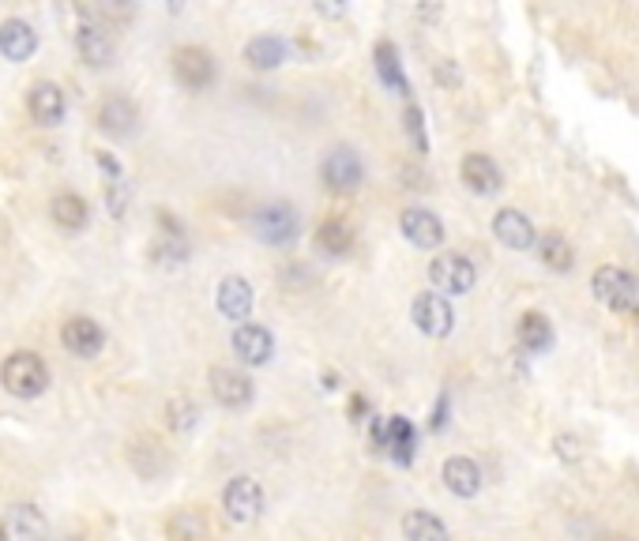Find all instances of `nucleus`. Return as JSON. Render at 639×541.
Segmentation results:
<instances>
[{
  "label": "nucleus",
  "instance_id": "obj_1",
  "mask_svg": "<svg viewBox=\"0 0 639 541\" xmlns=\"http://www.w3.org/2000/svg\"><path fill=\"white\" fill-rule=\"evenodd\" d=\"M0 384L8 387L16 399H38L49 387V369L46 361L31 350H16L12 357H4V369H0Z\"/></svg>",
  "mask_w": 639,
  "mask_h": 541
},
{
  "label": "nucleus",
  "instance_id": "obj_2",
  "mask_svg": "<svg viewBox=\"0 0 639 541\" xmlns=\"http://www.w3.org/2000/svg\"><path fill=\"white\" fill-rule=\"evenodd\" d=\"M594 297L613 312H628V316H636L639 312V279L632 271H624V267H598L594 271V282H591Z\"/></svg>",
  "mask_w": 639,
  "mask_h": 541
},
{
  "label": "nucleus",
  "instance_id": "obj_3",
  "mask_svg": "<svg viewBox=\"0 0 639 541\" xmlns=\"http://www.w3.org/2000/svg\"><path fill=\"white\" fill-rule=\"evenodd\" d=\"M252 230L260 233V241L264 245H275V248H286L297 241V233H301V218L290 203H267L260 207L256 215H252Z\"/></svg>",
  "mask_w": 639,
  "mask_h": 541
},
{
  "label": "nucleus",
  "instance_id": "obj_4",
  "mask_svg": "<svg viewBox=\"0 0 639 541\" xmlns=\"http://www.w3.org/2000/svg\"><path fill=\"white\" fill-rule=\"evenodd\" d=\"M429 282L437 286V294H467L478 282V271L467 256L459 252H440L437 260L429 263Z\"/></svg>",
  "mask_w": 639,
  "mask_h": 541
},
{
  "label": "nucleus",
  "instance_id": "obj_5",
  "mask_svg": "<svg viewBox=\"0 0 639 541\" xmlns=\"http://www.w3.org/2000/svg\"><path fill=\"white\" fill-rule=\"evenodd\" d=\"M410 316H414V327L429 339H448L455 324L452 301H444V294L429 290V294H418L414 305H410Z\"/></svg>",
  "mask_w": 639,
  "mask_h": 541
},
{
  "label": "nucleus",
  "instance_id": "obj_6",
  "mask_svg": "<svg viewBox=\"0 0 639 541\" xmlns=\"http://www.w3.org/2000/svg\"><path fill=\"white\" fill-rule=\"evenodd\" d=\"M222 511H226V519L237 526L245 523H256L260 519V511H264V489H260V481L256 478H234L226 485V493H222Z\"/></svg>",
  "mask_w": 639,
  "mask_h": 541
},
{
  "label": "nucleus",
  "instance_id": "obj_7",
  "mask_svg": "<svg viewBox=\"0 0 639 541\" xmlns=\"http://www.w3.org/2000/svg\"><path fill=\"white\" fill-rule=\"evenodd\" d=\"M373 444L380 451H388L399 466H410L414 463V444H418V436H414V425L406 418H376Z\"/></svg>",
  "mask_w": 639,
  "mask_h": 541
},
{
  "label": "nucleus",
  "instance_id": "obj_8",
  "mask_svg": "<svg viewBox=\"0 0 639 541\" xmlns=\"http://www.w3.org/2000/svg\"><path fill=\"white\" fill-rule=\"evenodd\" d=\"M173 76L185 91H207L215 83V61L200 46H185L173 53Z\"/></svg>",
  "mask_w": 639,
  "mask_h": 541
},
{
  "label": "nucleus",
  "instance_id": "obj_9",
  "mask_svg": "<svg viewBox=\"0 0 639 541\" xmlns=\"http://www.w3.org/2000/svg\"><path fill=\"white\" fill-rule=\"evenodd\" d=\"M320 177H324V185H328L331 192H354V188L361 185V177H365V166H361L358 151H350V147H335V151L324 158Z\"/></svg>",
  "mask_w": 639,
  "mask_h": 541
},
{
  "label": "nucleus",
  "instance_id": "obj_10",
  "mask_svg": "<svg viewBox=\"0 0 639 541\" xmlns=\"http://www.w3.org/2000/svg\"><path fill=\"white\" fill-rule=\"evenodd\" d=\"M399 226H403V237L414 248L444 245V226H440V218L433 215V211H425V207H406L403 218H399Z\"/></svg>",
  "mask_w": 639,
  "mask_h": 541
},
{
  "label": "nucleus",
  "instance_id": "obj_11",
  "mask_svg": "<svg viewBox=\"0 0 639 541\" xmlns=\"http://www.w3.org/2000/svg\"><path fill=\"white\" fill-rule=\"evenodd\" d=\"M158 226H162V237L155 241L151 256L162 267H177V263L188 260V241H185V226L170 215V211H158Z\"/></svg>",
  "mask_w": 639,
  "mask_h": 541
},
{
  "label": "nucleus",
  "instance_id": "obj_12",
  "mask_svg": "<svg viewBox=\"0 0 639 541\" xmlns=\"http://www.w3.org/2000/svg\"><path fill=\"white\" fill-rule=\"evenodd\" d=\"M61 342L64 350H72L76 357H94L102 354V346H106V331L87 320V316H72L68 324L61 327Z\"/></svg>",
  "mask_w": 639,
  "mask_h": 541
},
{
  "label": "nucleus",
  "instance_id": "obj_13",
  "mask_svg": "<svg viewBox=\"0 0 639 541\" xmlns=\"http://www.w3.org/2000/svg\"><path fill=\"white\" fill-rule=\"evenodd\" d=\"M207 384H211V395H215L226 410H241V406H249L252 402V380L245 376V372L211 369Z\"/></svg>",
  "mask_w": 639,
  "mask_h": 541
},
{
  "label": "nucleus",
  "instance_id": "obj_14",
  "mask_svg": "<svg viewBox=\"0 0 639 541\" xmlns=\"http://www.w3.org/2000/svg\"><path fill=\"white\" fill-rule=\"evenodd\" d=\"M493 233H497L500 245L515 248V252H527L530 245H538V233L530 226V218L523 215V211H515V207L497 211V218H493Z\"/></svg>",
  "mask_w": 639,
  "mask_h": 541
},
{
  "label": "nucleus",
  "instance_id": "obj_15",
  "mask_svg": "<svg viewBox=\"0 0 639 541\" xmlns=\"http://www.w3.org/2000/svg\"><path fill=\"white\" fill-rule=\"evenodd\" d=\"M234 354L245 361V365H267L271 354H275V339L271 331L260 324H241L234 331Z\"/></svg>",
  "mask_w": 639,
  "mask_h": 541
},
{
  "label": "nucleus",
  "instance_id": "obj_16",
  "mask_svg": "<svg viewBox=\"0 0 639 541\" xmlns=\"http://www.w3.org/2000/svg\"><path fill=\"white\" fill-rule=\"evenodd\" d=\"M136 121H140V113H136V106H132L128 98H121V94H113V98H106V102L98 106V128H102L106 136H113V140L132 136V132H136Z\"/></svg>",
  "mask_w": 639,
  "mask_h": 541
},
{
  "label": "nucleus",
  "instance_id": "obj_17",
  "mask_svg": "<svg viewBox=\"0 0 639 541\" xmlns=\"http://www.w3.org/2000/svg\"><path fill=\"white\" fill-rule=\"evenodd\" d=\"M27 109H31L34 124L57 128V124L64 121V91L57 83H34L31 98H27Z\"/></svg>",
  "mask_w": 639,
  "mask_h": 541
},
{
  "label": "nucleus",
  "instance_id": "obj_18",
  "mask_svg": "<svg viewBox=\"0 0 639 541\" xmlns=\"http://www.w3.org/2000/svg\"><path fill=\"white\" fill-rule=\"evenodd\" d=\"M34 49H38V34H34L31 23H23V19H4L0 23V53L8 61L23 64L27 57H34Z\"/></svg>",
  "mask_w": 639,
  "mask_h": 541
},
{
  "label": "nucleus",
  "instance_id": "obj_19",
  "mask_svg": "<svg viewBox=\"0 0 639 541\" xmlns=\"http://www.w3.org/2000/svg\"><path fill=\"white\" fill-rule=\"evenodd\" d=\"M76 49H79V61L87 64V68H110L113 42H110V34L102 31L98 23H83V27H79Z\"/></svg>",
  "mask_w": 639,
  "mask_h": 541
},
{
  "label": "nucleus",
  "instance_id": "obj_20",
  "mask_svg": "<svg viewBox=\"0 0 639 541\" xmlns=\"http://www.w3.org/2000/svg\"><path fill=\"white\" fill-rule=\"evenodd\" d=\"M459 173H463V185H467L470 192H478V196H493V192H500V185H504L497 162L489 155H467L463 166H459Z\"/></svg>",
  "mask_w": 639,
  "mask_h": 541
},
{
  "label": "nucleus",
  "instance_id": "obj_21",
  "mask_svg": "<svg viewBox=\"0 0 639 541\" xmlns=\"http://www.w3.org/2000/svg\"><path fill=\"white\" fill-rule=\"evenodd\" d=\"M444 485H448V493L470 500V496L482 493V466L467 459V455H455V459L444 463Z\"/></svg>",
  "mask_w": 639,
  "mask_h": 541
},
{
  "label": "nucleus",
  "instance_id": "obj_22",
  "mask_svg": "<svg viewBox=\"0 0 639 541\" xmlns=\"http://www.w3.org/2000/svg\"><path fill=\"white\" fill-rule=\"evenodd\" d=\"M49 211H53V222L68 233L87 230V222H91V207H87V200L76 196V192H61V196H53Z\"/></svg>",
  "mask_w": 639,
  "mask_h": 541
},
{
  "label": "nucleus",
  "instance_id": "obj_23",
  "mask_svg": "<svg viewBox=\"0 0 639 541\" xmlns=\"http://www.w3.org/2000/svg\"><path fill=\"white\" fill-rule=\"evenodd\" d=\"M98 166L106 173V207H110L113 218H121L128 211V181H125V170L117 166V158L106 155V151H98Z\"/></svg>",
  "mask_w": 639,
  "mask_h": 541
},
{
  "label": "nucleus",
  "instance_id": "obj_24",
  "mask_svg": "<svg viewBox=\"0 0 639 541\" xmlns=\"http://www.w3.org/2000/svg\"><path fill=\"white\" fill-rule=\"evenodd\" d=\"M219 312H222V316H230V320H241V324H245V316L252 312V286L241 279V275L222 279V286H219Z\"/></svg>",
  "mask_w": 639,
  "mask_h": 541
},
{
  "label": "nucleus",
  "instance_id": "obj_25",
  "mask_svg": "<svg viewBox=\"0 0 639 541\" xmlns=\"http://www.w3.org/2000/svg\"><path fill=\"white\" fill-rule=\"evenodd\" d=\"M316 248L331 256V260H339L346 256L350 248H354V226L346 222V218H328V222H320V230H316Z\"/></svg>",
  "mask_w": 639,
  "mask_h": 541
},
{
  "label": "nucleus",
  "instance_id": "obj_26",
  "mask_svg": "<svg viewBox=\"0 0 639 541\" xmlns=\"http://www.w3.org/2000/svg\"><path fill=\"white\" fill-rule=\"evenodd\" d=\"M245 61L256 72H271V68H279L286 61V42L275 38V34H260V38H252L245 46Z\"/></svg>",
  "mask_w": 639,
  "mask_h": 541
},
{
  "label": "nucleus",
  "instance_id": "obj_27",
  "mask_svg": "<svg viewBox=\"0 0 639 541\" xmlns=\"http://www.w3.org/2000/svg\"><path fill=\"white\" fill-rule=\"evenodd\" d=\"M403 538L406 541H452L448 526L440 523L433 511H406L403 515Z\"/></svg>",
  "mask_w": 639,
  "mask_h": 541
},
{
  "label": "nucleus",
  "instance_id": "obj_28",
  "mask_svg": "<svg viewBox=\"0 0 639 541\" xmlns=\"http://www.w3.org/2000/svg\"><path fill=\"white\" fill-rule=\"evenodd\" d=\"M538 256H542V263H546L549 271H557V275H568L572 263H576V252H572V245L564 241L561 233L538 237Z\"/></svg>",
  "mask_w": 639,
  "mask_h": 541
},
{
  "label": "nucleus",
  "instance_id": "obj_29",
  "mask_svg": "<svg viewBox=\"0 0 639 541\" xmlns=\"http://www.w3.org/2000/svg\"><path fill=\"white\" fill-rule=\"evenodd\" d=\"M166 538L170 541H207V519L200 511H173L166 519Z\"/></svg>",
  "mask_w": 639,
  "mask_h": 541
},
{
  "label": "nucleus",
  "instance_id": "obj_30",
  "mask_svg": "<svg viewBox=\"0 0 639 541\" xmlns=\"http://www.w3.org/2000/svg\"><path fill=\"white\" fill-rule=\"evenodd\" d=\"M519 342L527 346L530 354L553 346V327H549V320L542 312H523V320H519Z\"/></svg>",
  "mask_w": 639,
  "mask_h": 541
},
{
  "label": "nucleus",
  "instance_id": "obj_31",
  "mask_svg": "<svg viewBox=\"0 0 639 541\" xmlns=\"http://www.w3.org/2000/svg\"><path fill=\"white\" fill-rule=\"evenodd\" d=\"M373 57H376V72H380V79L388 83L391 91L410 94V83H406V76H403V64H399V53H395V46H391V42H380Z\"/></svg>",
  "mask_w": 639,
  "mask_h": 541
},
{
  "label": "nucleus",
  "instance_id": "obj_32",
  "mask_svg": "<svg viewBox=\"0 0 639 541\" xmlns=\"http://www.w3.org/2000/svg\"><path fill=\"white\" fill-rule=\"evenodd\" d=\"M8 523H12V530H19L27 541H46V534H49L46 515L38 508H31V504H16L12 515H8Z\"/></svg>",
  "mask_w": 639,
  "mask_h": 541
},
{
  "label": "nucleus",
  "instance_id": "obj_33",
  "mask_svg": "<svg viewBox=\"0 0 639 541\" xmlns=\"http://www.w3.org/2000/svg\"><path fill=\"white\" fill-rule=\"evenodd\" d=\"M166 418L177 433H188V429H196V421H200V410H196V402L192 399H173L170 410H166Z\"/></svg>",
  "mask_w": 639,
  "mask_h": 541
},
{
  "label": "nucleus",
  "instance_id": "obj_34",
  "mask_svg": "<svg viewBox=\"0 0 639 541\" xmlns=\"http://www.w3.org/2000/svg\"><path fill=\"white\" fill-rule=\"evenodd\" d=\"M403 128H406V136H410V143H414V151H418V155H425V151H429V140H425V121H421V109L418 106H406Z\"/></svg>",
  "mask_w": 639,
  "mask_h": 541
},
{
  "label": "nucleus",
  "instance_id": "obj_35",
  "mask_svg": "<svg viewBox=\"0 0 639 541\" xmlns=\"http://www.w3.org/2000/svg\"><path fill=\"white\" fill-rule=\"evenodd\" d=\"M553 448H557V455H561L564 463H579V440L576 436L561 433L557 440H553Z\"/></svg>",
  "mask_w": 639,
  "mask_h": 541
},
{
  "label": "nucleus",
  "instance_id": "obj_36",
  "mask_svg": "<svg viewBox=\"0 0 639 541\" xmlns=\"http://www.w3.org/2000/svg\"><path fill=\"white\" fill-rule=\"evenodd\" d=\"M324 387H339V376H335V372H324Z\"/></svg>",
  "mask_w": 639,
  "mask_h": 541
},
{
  "label": "nucleus",
  "instance_id": "obj_37",
  "mask_svg": "<svg viewBox=\"0 0 639 541\" xmlns=\"http://www.w3.org/2000/svg\"><path fill=\"white\" fill-rule=\"evenodd\" d=\"M606 541H628V538H606Z\"/></svg>",
  "mask_w": 639,
  "mask_h": 541
}]
</instances>
